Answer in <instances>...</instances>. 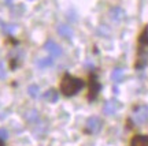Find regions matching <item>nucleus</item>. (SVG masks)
I'll use <instances>...</instances> for the list:
<instances>
[{"instance_id":"f257e3e1","label":"nucleus","mask_w":148,"mask_h":146,"mask_svg":"<svg viewBox=\"0 0 148 146\" xmlns=\"http://www.w3.org/2000/svg\"><path fill=\"white\" fill-rule=\"evenodd\" d=\"M84 86H85V84L82 79L71 77L70 74H66L63 78H62V81H60V92L66 97H71L74 94H77Z\"/></svg>"},{"instance_id":"f03ea898","label":"nucleus","mask_w":148,"mask_h":146,"mask_svg":"<svg viewBox=\"0 0 148 146\" xmlns=\"http://www.w3.org/2000/svg\"><path fill=\"white\" fill-rule=\"evenodd\" d=\"M148 62V27H145L138 38L137 49V63L136 68H143Z\"/></svg>"},{"instance_id":"7ed1b4c3","label":"nucleus","mask_w":148,"mask_h":146,"mask_svg":"<svg viewBox=\"0 0 148 146\" xmlns=\"http://www.w3.org/2000/svg\"><path fill=\"white\" fill-rule=\"evenodd\" d=\"M100 89H101V85H100V82H99L97 77H96L95 74H92L89 77V93H88V100L93 101V100L97 97Z\"/></svg>"},{"instance_id":"20e7f679","label":"nucleus","mask_w":148,"mask_h":146,"mask_svg":"<svg viewBox=\"0 0 148 146\" xmlns=\"http://www.w3.org/2000/svg\"><path fill=\"white\" fill-rule=\"evenodd\" d=\"M133 120H134V123L138 126L144 124L148 120V107H145V105L138 107L137 109L134 111V113H133Z\"/></svg>"},{"instance_id":"39448f33","label":"nucleus","mask_w":148,"mask_h":146,"mask_svg":"<svg viewBox=\"0 0 148 146\" xmlns=\"http://www.w3.org/2000/svg\"><path fill=\"white\" fill-rule=\"evenodd\" d=\"M101 126H103V122H101L100 117L97 116H92L86 120V131L90 132V134H96L101 130Z\"/></svg>"},{"instance_id":"423d86ee","label":"nucleus","mask_w":148,"mask_h":146,"mask_svg":"<svg viewBox=\"0 0 148 146\" xmlns=\"http://www.w3.org/2000/svg\"><path fill=\"white\" fill-rule=\"evenodd\" d=\"M44 48H45L48 52L51 53V56H52V58H58V56H60V55H62V48L59 47L55 41H52V40H49V41L45 42Z\"/></svg>"},{"instance_id":"0eeeda50","label":"nucleus","mask_w":148,"mask_h":146,"mask_svg":"<svg viewBox=\"0 0 148 146\" xmlns=\"http://www.w3.org/2000/svg\"><path fill=\"white\" fill-rule=\"evenodd\" d=\"M130 146H148V135H134L130 141Z\"/></svg>"},{"instance_id":"6e6552de","label":"nucleus","mask_w":148,"mask_h":146,"mask_svg":"<svg viewBox=\"0 0 148 146\" xmlns=\"http://www.w3.org/2000/svg\"><path fill=\"white\" fill-rule=\"evenodd\" d=\"M58 33L62 37L67 38V40H70V38L73 37V29H71L70 26H67V25H59L58 26Z\"/></svg>"},{"instance_id":"1a4fd4ad","label":"nucleus","mask_w":148,"mask_h":146,"mask_svg":"<svg viewBox=\"0 0 148 146\" xmlns=\"http://www.w3.org/2000/svg\"><path fill=\"white\" fill-rule=\"evenodd\" d=\"M44 98L47 100L48 103H56L59 98L58 92H56L55 89H49V90H47V92L44 93Z\"/></svg>"},{"instance_id":"9d476101","label":"nucleus","mask_w":148,"mask_h":146,"mask_svg":"<svg viewBox=\"0 0 148 146\" xmlns=\"http://www.w3.org/2000/svg\"><path fill=\"white\" fill-rule=\"evenodd\" d=\"M110 14L114 21H121V19H123V16H125V11L122 10V8H119V7H114Z\"/></svg>"},{"instance_id":"9b49d317","label":"nucleus","mask_w":148,"mask_h":146,"mask_svg":"<svg viewBox=\"0 0 148 146\" xmlns=\"http://www.w3.org/2000/svg\"><path fill=\"white\" fill-rule=\"evenodd\" d=\"M116 111V105L115 101H107L104 104V113L106 115H114Z\"/></svg>"},{"instance_id":"f8f14e48","label":"nucleus","mask_w":148,"mask_h":146,"mask_svg":"<svg viewBox=\"0 0 148 146\" xmlns=\"http://www.w3.org/2000/svg\"><path fill=\"white\" fill-rule=\"evenodd\" d=\"M111 78H112L114 82L119 84L122 81V78H123V70H122V68H115V70L112 71V74H111Z\"/></svg>"},{"instance_id":"ddd939ff","label":"nucleus","mask_w":148,"mask_h":146,"mask_svg":"<svg viewBox=\"0 0 148 146\" xmlns=\"http://www.w3.org/2000/svg\"><path fill=\"white\" fill-rule=\"evenodd\" d=\"M53 63V59L52 58H44V59H40L38 62H37V64H38V67H48V66H52Z\"/></svg>"},{"instance_id":"4468645a","label":"nucleus","mask_w":148,"mask_h":146,"mask_svg":"<svg viewBox=\"0 0 148 146\" xmlns=\"http://www.w3.org/2000/svg\"><path fill=\"white\" fill-rule=\"evenodd\" d=\"M38 92H40V89H38L37 85H30V86L27 88V93H29V96L33 97V98H36L37 96H38Z\"/></svg>"},{"instance_id":"2eb2a0df","label":"nucleus","mask_w":148,"mask_h":146,"mask_svg":"<svg viewBox=\"0 0 148 146\" xmlns=\"http://www.w3.org/2000/svg\"><path fill=\"white\" fill-rule=\"evenodd\" d=\"M7 138H8V131L5 130V128H0V139L5 141Z\"/></svg>"},{"instance_id":"dca6fc26","label":"nucleus","mask_w":148,"mask_h":146,"mask_svg":"<svg viewBox=\"0 0 148 146\" xmlns=\"http://www.w3.org/2000/svg\"><path fill=\"white\" fill-rule=\"evenodd\" d=\"M4 78H5V70H4L3 63L0 62V79H4Z\"/></svg>"},{"instance_id":"f3484780","label":"nucleus","mask_w":148,"mask_h":146,"mask_svg":"<svg viewBox=\"0 0 148 146\" xmlns=\"http://www.w3.org/2000/svg\"><path fill=\"white\" fill-rule=\"evenodd\" d=\"M0 146H4V143H3V141L0 139Z\"/></svg>"}]
</instances>
